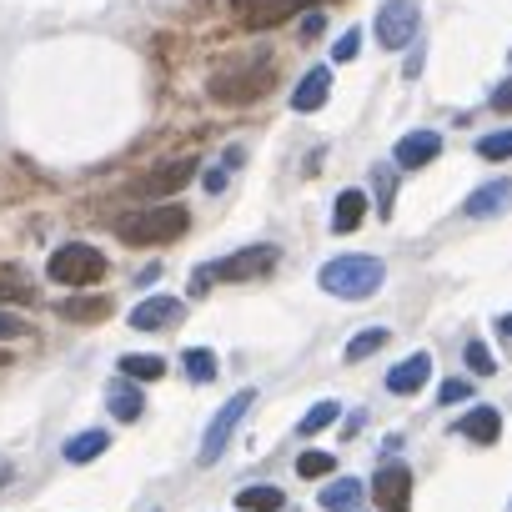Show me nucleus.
Listing matches in <instances>:
<instances>
[{"instance_id":"obj_1","label":"nucleus","mask_w":512,"mask_h":512,"mask_svg":"<svg viewBox=\"0 0 512 512\" xmlns=\"http://www.w3.org/2000/svg\"><path fill=\"white\" fill-rule=\"evenodd\" d=\"M317 282H322V292H332V297H342V302H367V297L382 292L387 267L377 262V256H337V262L322 267Z\"/></svg>"},{"instance_id":"obj_2","label":"nucleus","mask_w":512,"mask_h":512,"mask_svg":"<svg viewBox=\"0 0 512 512\" xmlns=\"http://www.w3.org/2000/svg\"><path fill=\"white\" fill-rule=\"evenodd\" d=\"M181 231H186V206H141L116 221V236L126 246H161V241H176Z\"/></svg>"},{"instance_id":"obj_3","label":"nucleus","mask_w":512,"mask_h":512,"mask_svg":"<svg viewBox=\"0 0 512 512\" xmlns=\"http://www.w3.org/2000/svg\"><path fill=\"white\" fill-rule=\"evenodd\" d=\"M46 277L56 287H91L106 277V256L86 241H71V246H56V256L46 262Z\"/></svg>"},{"instance_id":"obj_4","label":"nucleus","mask_w":512,"mask_h":512,"mask_svg":"<svg viewBox=\"0 0 512 512\" xmlns=\"http://www.w3.org/2000/svg\"><path fill=\"white\" fill-rule=\"evenodd\" d=\"M251 402H256V392H236V397L211 417V427H206V437H201V452H196V462H201V467H211V462L226 452V442H231V432L241 427V417H246V407H251Z\"/></svg>"},{"instance_id":"obj_5","label":"nucleus","mask_w":512,"mask_h":512,"mask_svg":"<svg viewBox=\"0 0 512 512\" xmlns=\"http://www.w3.org/2000/svg\"><path fill=\"white\" fill-rule=\"evenodd\" d=\"M417 36V0H387L377 11V46L382 51H402Z\"/></svg>"},{"instance_id":"obj_6","label":"nucleus","mask_w":512,"mask_h":512,"mask_svg":"<svg viewBox=\"0 0 512 512\" xmlns=\"http://www.w3.org/2000/svg\"><path fill=\"white\" fill-rule=\"evenodd\" d=\"M272 267H277V246H246V251L226 256V262H211L206 272H211L216 282H246V277H262V272H272Z\"/></svg>"},{"instance_id":"obj_7","label":"nucleus","mask_w":512,"mask_h":512,"mask_svg":"<svg viewBox=\"0 0 512 512\" xmlns=\"http://www.w3.org/2000/svg\"><path fill=\"white\" fill-rule=\"evenodd\" d=\"M191 176H196V161H191V156H176V161H161L156 171H146L131 191H136V196H176Z\"/></svg>"},{"instance_id":"obj_8","label":"nucleus","mask_w":512,"mask_h":512,"mask_svg":"<svg viewBox=\"0 0 512 512\" xmlns=\"http://www.w3.org/2000/svg\"><path fill=\"white\" fill-rule=\"evenodd\" d=\"M372 497H377V507H387V512H407V507H412V472H407L402 462H387V467L377 472V482H372Z\"/></svg>"},{"instance_id":"obj_9","label":"nucleus","mask_w":512,"mask_h":512,"mask_svg":"<svg viewBox=\"0 0 512 512\" xmlns=\"http://www.w3.org/2000/svg\"><path fill=\"white\" fill-rule=\"evenodd\" d=\"M272 91V71H241V76H216L211 81V96L221 101V106H241V101H256V96H267Z\"/></svg>"},{"instance_id":"obj_10","label":"nucleus","mask_w":512,"mask_h":512,"mask_svg":"<svg viewBox=\"0 0 512 512\" xmlns=\"http://www.w3.org/2000/svg\"><path fill=\"white\" fill-rule=\"evenodd\" d=\"M181 317H186V302L181 297H146L131 312V327L136 332H166V327H181Z\"/></svg>"},{"instance_id":"obj_11","label":"nucleus","mask_w":512,"mask_h":512,"mask_svg":"<svg viewBox=\"0 0 512 512\" xmlns=\"http://www.w3.org/2000/svg\"><path fill=\"white\" fill-rule=\"evenodd\" d=\"M302 6H307V0H246V6H241V26H251V31H272V26L292 21Z\"/></svg>"},{"instance_id":"obj_12","label":"nucleus","mask_w":512,"mask_h":512,"mask_svg":"<svg viewBox=\"0 0 512 512\" xmlns=\"http://www.w3.org/2000/svg\"><path fill=\"white\" fill-rule=\"evenodd\" d=\"M437 156H442V136H437V131H412V136H402V141H397V151H392V161H397V166H407V171L432 166Z\"/></svg>"},{"instance_id":"obj_13","label":"nucleus","mask_w":512,"mask_h":512,"mask_svg":"<svg viewBox=\"0 0 512 512\" xmlns=\"http://www.w3.org/2000/svg\"><path fill=\"white\" fill-rule=\"evenodd\" d=\"M427 377H432V357H427V352H412V357H402V362L387 372V392L412 397V392L427 387Z\"/></svg>"},{"instance_id":"obj_14","label":"nucleus","mask_w":512,"mask_h":512,"mask_svg":"<svg viewBox=\"0 0 512 512\" xmlns=\"http://www.w3.org/2000/svg\"><path fill=\"white\" fill-rule=\"evenodd\" d=\"M327 96H332V71L327 66H317V71H307L302 81H297V91H292V111H322L327 106Z\"/></svg>"},{"instance_id":"obj_15","label":"nucleus","mask_w":512,"mask_h":512,"mask_svg":"<svg viewBox=\"0 0 512 512\" xmlns=\"http://www.w3.org/2000/svg\"><path fill=\"white\" fill-rule=\"evenodd\" d=\"M507 206H512V181H507V176H497V181L477 186V191L462 201V211H467V216H497V211H507Z\"/></svg>"},{"instance_id":"obj_16","label":"nucleus","mask_w":512,"mask_h":512,"mask_svg":"<svg viewBox=\"0 0 512 512\" xmlns=\"http://www.w3.org/2000/svg\"><path fill=\"white\" fill-rule=\"evenodd\" d=\"M457 432H462L467 442H497V437H502V417H497V407H472V412L457 422Z\"/></svg>"},{"instance_id":"obj_17","label":"nucleus","mask_w":512,"mask_h":512,"mask_svg":"<svg viewBox=\"0 0 512 512\" xmlns=\"http://www.w3.org/2000/svg\"><path fill=\"white\" fill-rule=\"evenodd\" d=\"M106 407H111V417L136 422V417L146 412V397H141V387H131V382H111V387H106Z\"/></svg>"},{"instance_id":"obj_18","label":"nucleus","mask_w":512,"mask_h":512,"mask_svg":"<svg viewBox=\"0 0 512 512\" xmlns=\"http://www.w3.org/2000/svg\"><path fill=\"white\" fill-rule=\"evenodd\" d=\"M236 507H241V512H282L287 497H282V487H267V482H262V487H241V492H236Z\"/></svg>"},{"instance_id":"obj_19","label":"nucleus","mask_w":512,"mask_h":512,"mask_svg":"<svg viewBox=\"0 0 512 512\" xmlns=\"http://www.w3.org/2000/svg\"><path fill=\"white\" fill-rule=\"evenodd\" d=\"M367 216V196L362 191H342L337 206H332V231H357Z\"/></svg>"},{"instance_id":"obj_20","label":"nucleus","mask_w":512,"mask_h":512,"mask_svg":"<svg viewBox=\"0 0 512 512\" xmlns=\"http://www.w3.org/2000/svg\"><path fill=\"white\" fill-rule=\"evenodd\" d=\"M106 447H111V432H101V427H96V432H76V437L66 442V462H96Z\"/></svg>"},{"instance_id":"obj_21","label":"nucleus","mask_w":512,"mask_h":512,"mask_svg":"<svg viewBox=\"0 0 512 512\" xmlns=\"http://www.w3.org/2000/svg\"><path fill=\"white\" fill-rule=\"evenodd\" d=\"M362 497H367V492H362V482H352V477H342V482L322 487V507H327V512H352Z\"/></svg>"},{"instance_id":"obj_22","label":"nucleus","mask_w":512,"mask_h":512,"mask_svg":"<svg viewBox=\"0 0 512 512\" xmlns=\"http://www.w3.org/2000/svg\"><path fill=\"white\" fill-rule=\"evenodd\" d=\"M0 302H21V307L36 302V287L26 282L21 267H0Z\"/></svg>"},{"instance_id":"obj_23","label":"nucleus","mask_w":512,"mask_h":512,"mask_svg":"<svg viewBox=\"0 0 512 512\" xmlns=\"http://www.w3.org/2000/svg\"><path fill=\"white\" fill-rule=\"evenodd\" d=\"M116 367H121V377H126V382H156V377L166 372V362H161V357H151V352H141V357L131 352V357H121Z\"/></svg>"},{"instance_id":"obj_24","label":"nucleus","mask_w":512,"mask_h":512,"mask_svg":"<svg viewBox=\"0 0 512 512\" xmlns=\"http://www.w3.org/2000/svg\"><path fill=\"white\" fill-rule=\"evenodd\" d=\"M372 196H377V216H392V196H397V166H372Z\"/></svg>"},{"instance_id":"obj_25","label":"nucleus","mask_w":512,"mask_h":512,"mask_svg":"<svg viewBox=\"0 0 512 512\" xmlns=\"http://www.w3.org/2000/svg\"><path fill=\"white\" fill-rule=\"evenodd\" d=\"M387 347V327H367V332H357L352 342H347V362H367L372 352H382Z\"/></svg>"},{"instance_id":"obj_26","label":"nucleus","mask_w":512,"mask_h":512,"mask_svg":"<svg viewBox=\"0 0 512 512\" xmlns=\"http://www.w3.org/2000/svg\"><path fill=\"white\" fill-rule=\"evenodd\" d=\"M181 367H186V377L191 382H211L221 367H216V352H206V347H191L186 357H181Z\"/></svg>"},{"instance_id":"obj_27","label":"nucleus","mask_w":512,"mask_h":512,"mask_svg":"<svg viewBox=\"0 0 512 512\" xmlns=\"http://www.w3.org/2000/svg\"><path fill=\"white\" fill-rule=\"evenodd\" d=\"M56 312H61V317H71V322H101L111 307H106L101 297H81V302H61Z\"/></svg>"},{"instance_id":"obj_28","label":"nucleus","mask_w":512,"mask_h":512,"mask_svg":"<svg viewBox=\"0 0 512 512\" xmlns=\"http://www.w3.org/2000/svg\"><path fill=\"white\" fill-rule=\"evenodd\" d=\"M337 412H342L337 402H317V407H312V412H307V417L297 422V432H302V437H312V432H322V427H332V422H337Z\"/></svg>"},{"instance_id":"obj_29","label":"nucleus","mask_w":512,"mask_h":512,"mask_svg":"<svg viewBox=\"0 0 512 512\" xmlns=\"http://www.w3.org/2000/svg\"><path fill=\"white\" fill-rule=\"evenodd\" d=\"M477 156H482V161H507V156H512V131L482 136V141H477Z\"/></svg>"},{"instance_id":"obj_30","label":"nucleus","mask_w":512,"mask_h":512,"mask_svg":"<svg viewBox=\"0 0 512 512\" xmlns=\"http://www.w3.org/2000/svg\"><path fill=\"white\" fill-rule=\"evenodd\" d=\"M332 467H337L332 452H302V457H297V472H302V477H327Z\"/></svg>"},{"instance_id":"obj_31","label":"nucleus","mask_w":512,"mask_h":512,"mask_svg":"<svg viewBox=\"0 0 512 512\" xmlns=\"http://www.w3.org/2000/svg\"><path fill=\"white\" fill-rule=\"evenodd\" d=\"M467 367H472L477 377H492V372H497V362H492V352H487L482 342H467Z\"/></svg>"},{"instance_id":"obj_32","label":"nucleus","mask_w":512,"mask_h":512,"mask_svg":"<svg viewBox=\"0 0 512 512\" xmlns=\"http://www.w3.org/2000/svg\"><path fill=\"white\" fill-rule=\"evenodd\" d=\"M467 397H472V387H467L462 377H452V382H442V392H437V402H442V407H452V402H467Z\"/></svg>"},{"instance_id":"obj_33","label":"nucleus","mask_w":512,"mask_h":512,"mask_svg":"<svg viewBox=\"0 0 512 512\" xmlns=\"http://www.w3.org/2000/svg\"><path fill=\"white\" fill-rule=\"evenodd\" d=\"M357 51H362V31H347V36L332 46V56H337V61H352Z\"/></svg>"},{"instance_id":"obj_34","label":"nucleus","mask_w":512,"mask_h":512,"mask_svg":"<svg viewBox=\"0 0 512 512\" xmlns=\"http://www.w3.org/2000/svg\"><path fill=\"white\" fill-rule=\"evenodd\" d=\"M487 106H492V111H512V81H497L492 96H487Z\"/></svg>"},{"instance_id":"obj_35","label":"nucleus","mask_w":512,"mask_h":512,"mask_svg":"<svg viewBox=\"0 0 512 512\" xmlns=\"http://www.w3.org/2000/svg\"><path fill=\"white\" fill-rule=\"evenodd\" d=\"M21 332H26L21 317H0V342H11V337H21Z\"/></svg>"},{"instance_id":"obj_36","label":"nucleus","mask_w":512,"mask_h":512,"mask_svg":"<svg viewBox=\"0 0 512 512\" xmlns=\"http://www.w3.org/2000/svg\"><path fill=\"white\" fill-rule=\"evenodd\" d=\"M322 26H327L322 16H307V21H302V36H322Z\"/></svg>"},{"instance_id":"obj_37","label":"nucleus","mask_w":512,"mask_h":512,"mask_svg":"<svg viewBox=\"0 0 512 512\" xmlns=\"http://www.w3.org/2000/svg\"><path fill=\"white\" fill-rule=\"evenodd\" d=\"M226 186V171H206V191H221Z\"/></svg>"},{"instance_id":"obj_38","label":"nucleus","mask_w":512,"mask_h":512,"mask_svg":"<svg viewBox=\"0 0 512 512\" xmlns=\"http://www.w3.org/2000/svg\"><path fill=\"white\" fill-rule=\"evenodd\" d=\"M497 332H502V337H512V312H507V317H497Z\"/></svg>"},{"instance_id":"obj_39","label":"nucleus","mask_w":512,"mask_h":512,"mask_svg":"<svg viewBox=\"0 0 512 512\" xmlns=\"http://www.w3.org/2000/svg\"><path fill=\"white\" fill-rule=\"evenodd\" d=\"M6 482H11V462H0V492H6Z\"/></svg>"},{"instance_id":"obj_40","label":"nucleus","mask_w":512,"mask_h":512,"mask_svg":"<svg viewBox=\"0 0 512 512\" xmlns=\"http://www.w3.org/2000/svg\"><path fill=\"white\" fill-rule=\"evenodd\" d=\"M507 512H512V507H507Z\"/></svg>"}]
</instances>
